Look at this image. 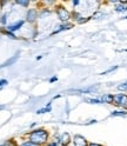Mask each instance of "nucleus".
<instances>
[{"label": "nucleus", "instance_id": "obj_1", "mask_svg": "<svg viewBox=\"0 0 127 146\" xmlns=\"http://www.w3.org/2000/svg\"><path fill=\"white\" fill-rule=\"evenodd\" d=\"M47 137H48V134H47V132L46 131H44V130H38V131H34V132H32L31 133V141L32 143H34V144H41V143H44V141H46L47 140Z\"/></svg>", "mask_w": 127, "mask_h": 146}, {"label": "nucleus", "instance_id": "obj_2", "mask_svg": "<svg viewBox=\"0 0 127 146\" xmlns=\"http://www.w3.org/2000/svg\"><path fill=\"white\" fill-rule=\"evenodd\" d=\"M113 100L118 104V105H122V106H127V97L125 94H118L113 97Z\"/></svg>", "mask_w": 127, "mask_h": 146}, {"label": "nucleus", "instance_id": "obj_3", "mask_svg": "<svg viewBox=\"0 0 127 146\" xmlns=\"http://www.w3.org/2000/svg\"><path fill=\"white\" fill-rule=\"evenodd\" d=\"M58 15H59V19L62 21H66L69 19V13L65 10V8H59L58 10Z\"/></svg>", "mask_w": 127, "mask_h": 146}, {"label": "nucleus", "instance_id": "obj_4", "mask_svg": "<svg viewBox=\"0 0 127 146\" xmlns=\"http://www.w3.org/2000/svg\"><path fill=\"white\" fill-rule=\"evenodd\" d=\"M74 145L75 146H87V141L84 137L81 135H75L74 137Z\"/></svg>", "mask_w": 127, "mask_h": 146}, {"label": "nucleus", "instance_id": "obj_5", "mask_svg": "<svg viewBox=\"0 0 127 146\" xmlns=\"http://www.w3.org/2000/svg\"><path fill=\"white\" fill-rule=\"evenodd\" d=\"M61 144L65 146L67 144H69V134L68 133H64L62 137H61Z\"/></svg>", "mask_w": 127, "mask_h": 146}, {"label": "nucleus", "instance_id": "obj_6", "mask_svg": "<svg viewBox=\"0 0 127 146\" xmlns=\"http://www.w3.org/2000/svg\"><path fill=\"white\" fill-rule=\"evenodd\" d=\"M22 24H24V21L21 20V21H18L17 24H13V25H11L10 27H8V30L10 31H17L19 27H21L22 26Z\"/></svg>", "mask_w": 127, "mask_h": 146}, {"label": "nucleus", "instance_id": "obj_7", "mask_svg": "<svg viewBox=\"0 0 127 146\" xmlns=\"http://www.w3.org/2000/svg\"><path fill=\"white\" fill-rule=\"evenodd\" d=\"M35 15H37V13H35L34 10L28 11V13H27V20H28V21H33L35 19Z\"/></svg>", "mask_w": 127, "mask_h": 146}, {"label": "nucleus", "instance_id": "obj_8", "mask_svg": "<svg viewBox=\"0 0 127 146\" xmlns=\"http://www.w3.org/2000/svg\"><path fill=\"white\" fill-rule=\"evenodd\" d=\"M101 102H103V103H112V102H113V96H110V94L103 96Z\"/></svg>", "mask_w": 127, "mask_h": 146}, {"label": "nucleus", "instance_id": "obj_9", "mask_svg": "<svg viewBox=\"0 0 127 146\" xmlns=\"http://www.w3.org/2000/svg\"><path fill=\"white\" fill-rule=\"evenodd\" d=\"M51 111V103L47 105V107H45V108H41V110H39L38 111V113L40 114V113H46V112H50Z\"/></svg>", "mask_w": 127, "mask_h": 146}, {"label": "nucleus", "instance_id": "obj_10", "mask_svg": "<svg viewBox=\"0 0 127 146\" xmlns=\"http://www.w3.org/2000/svg\"><path fill=\"white\" fill-rule=\"evenodd\" d=\"M86 102L89 104H100L101 99H86Z\"/></svg>", "mask_w": 127, "mask_h": 146}, {"label": "nucleus", "instance_id": "obj_11", "mask_svg": "<svg viewBox=\"0 0 127 146\" xmlns=\"http://www.w3.org/2000/svg\"><path fill=\"white\" fill-rule=\"evenodd\" d=\"M116 12H125V11H127V7L126 6H122V5H119V6H116Z\"/></svg>", "mask_w": 127, "mask_h": 146}, {"label": "nucleus", "instance_id": "obj_12", "mask_svg": "<svg viewBox=\"0 0 127 146\" xmlns=\"http://www.w3.org/2000/svg\"><path fill=\"white\" fill-rule=\"evenodd\" d=\"M118 90H120V91H126L127 90V83H124L121 85L118 86Z\"/></svg>", "mask_w": 127, "mask_h": 146}, {"label": "nucleus", "instance_id": "obj_13", "mask_svg": "<svg viewBox=\"0 0 127 146\" xmlns=\"http://www.w3.org/2000/svg\"><path fill=\"white\" fill-rule=\"evenodd\" d=\"M6 85H7V80H5V79L4 80H0V90H1L4 86H6Z\"/></svg>", "mask_w": 127, "mask_h": 146}, {"label": "nucleus", "instance_id": "obj_14", "mask_svg": "<svg viewBox=\"0 0 127 146\" xmlns=\"http://www.w3.org/2000/svg\"><path fill=\"white\" fill-rule=\"evenodd\" d=\"M21 146H38V145H37V144H34V143H32V141H28V143L22 144Z\"/></svg>", "mask_w": 127, "mask_h": 146}, {"label": "nucleus", "instance_id": "obj_15", "mask_svg": "<svg viewBox=\"0 0 127 146\" xmlns=\"http://www.w3.org/2000/svg\"><path fill=\"white\" fill-rule=\"evenodd\" d=\"M126 114H127L126 112H113V113H112V115H124V117H125Z\"/></svg>", "mask_w": 127, "mask_h": 146}, {"label": "nucleus", "instance_id": "obj_16", "mask_svg": "<svg viewBox=\"0 0 127 146\" xmlns=\"http://www.w3.org/2000/svg\"><path fill=\"white\" fill-rule=\"evenodd\" d=\"M17 4H19V5H22V6H27L28 5V1H21V0H18Z\"/></svg>", "mask_w": 127, "mask_h": 146}, {"label": "nucleus", "instance_id": "obj_17", "mask_svg": "<svg viewBox=\"0 0 127 146\" xmlns=\"http://www.w3.org/2000/svg\"><path fill=\"white\" fill-rule=\"evenodd\" d=\"M116 68V66H114V67H112V68H110V70H107V71H105V72H103L101 74H107V73H110V72H112V71H114Z\"/></svg>", "mask_w": 127, "mask_h": 146}, {"label": "nucleus", "instance_id": "obj_18", "mask_svg": "<svg viewBox=\"0 0 127 146\" xmlns=\"http://www.w3.org/2000/svg\"><path fill=\"white\" fill-rule=\"evenodd\" d=\"M0 21H1L3 24H5V23H6V15H4V17L1 18V20H0Z\"/></svg>", "mask_w": 127, "mask_h": 146}, {"label": "nucleus", "instance_id": "obj_19", "mask_svg": "<svg viewBox=\"0 0 127 146\" xmlns=\"http://www.w3.org/2000/svg\"><path fill=\"white\" fill-rule=\"evenodd\" d=\"M56 80H57V78H56V77H54V78H52V79H51L50 81H51V83H53V81H56Z\"/></svg>", "mask_w": 127, "mask_h": 146}, {"label": "nucleus", "instance_id": "obj_20", "mask_svg": "<svg viewBox=\"0 0 127 146\" xmlns=\"http://www.w3.org/2000/svg\"><path fill=\"white\" fill-rule=\"evenodd\" d=\"M89 146H101V145H99V144H91Z\"/></svg>", "mask_w": 127, "mask_h": 146}, {"label": "nucleus", "instance_id": "obj_21", "mask_svg": "<svg viewBox=\"0 0 127 146\" xmlns=\"http://www.w3.org/2000/svg\"><path fill=\"white\" fill-rule=\"evenodd\" d=\"M48 146H57V145H56V143H52V144H51V145H48Z\"/></svg>", "mask_w": 127, "mask_h": 146}, {"label": "nucleus", "instance_id": "obj_22", "mask_svg": "<svg viewBox=\"0 0 127 146\" xmlns=\"http://www.w3.org/2000/svg\"><path fill=\"white\" fill-rule=\"evenodd\" d=\"M0 146H6V145H0Z\"/></svg>", "mask_w": 127, "mask_h": 146}, {"label": "nucleus", "instance_id": "obj_23", "mask_svg": "<svg viewBox=\"0 0 127 146\" xmlns=\"http://www.w3.org/2000/svg\"><path fill=\"white\" fill-rule=\"evenodd\" d=\"M126 19H127V17H126Z\"/></svg>", "mask_w": 127, "mask_h": 146}]
</instances>
